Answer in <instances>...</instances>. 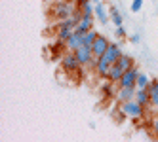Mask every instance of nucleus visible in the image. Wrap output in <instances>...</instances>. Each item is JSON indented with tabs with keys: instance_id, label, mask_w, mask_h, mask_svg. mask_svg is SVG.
<instances>
[{
	"instance_id": "nucleus-5",
	"label": "nucleus",
	"mask_w": 158,
	"mask_h": 142,
	"mask_svg": "<svg viewBox=\"0 0 158 142\" xmlns=\"http://www.w3.org/2000/svg\"><path fill=\"white\" fill-rule=\"evenodd\" d=\"M122 55H124V53H122L120 44H110V46H109V49L105 51L103 59H105V61H109L110 64H114V63H118V59H120Z\"/></svg>"
},
{
	"instance_id": "nucleus-13",
	"label": "nucleus",
	"mask_w": 158,
	"mask_h": 142,
	"mask_svg": "<svg viewBox=\"0 0 158 142\" xmlns=\"http://www.w3.org/2000/svg\"><path fill=\"white\" fill-rule=\"evenodd\" d=\"M109 70H110V63H109V61H105L103 57H99L97 67H95V74H97V76H101V78H107Z\"/></svg>"
},
{
	"instance_id": "nucleus-3",
	"label": "nucleus",
	"mask_w": 158,
	"mask_h": 142,
	"mask_svg": "<svg viewBox=\"0 0 158 142\" xmlns=\"http://www.w3.org/2000/svg\"><path fill=\"white\" fill-rule=\"evenodd\" d=\"M74 55H76L78 61H80L82 67H88V64L92 63V59L95 57V55H94V49H92V48H88V46H80V48L74 51Z\"/></svg>"
},
{
	"instance_id": "nucleus-24",
	"label": "nucleus",
	"mask_w": 158,
	"mask_h": 142,
	"mask_svg": "<svg viewBox=\"0 0 158 142\" xmlns=\"http://www.w3.org/2000/svg\"><path fill=\"white\" fill-rule=\"evenodd\" d=\"M130 42H131V44H139V42H141V36H139V34H131V36H130Z\"/></svg>"
},
{
	"instance_id": "nucleus-23",
	"label": "nucleus",
	"mask_w": 158,
	"mask_h": 142,
	"mask_svg": "<svg viewBox=\"0 0 158 142\" xmlns=\"http://www.w3.org/2000/svg\"><path fill=\"white\" fill-rule=\"evenodd\" d=\"M152 133H154V136L158 138V117L152 119Z\"/></svg>"
},
{
	"instance_id": "nucleus-14",
	"label": "nucleus",
	"mask_w": 158,
	"mask_h": 142,
	"mask_svg": "<svg viewBox=\"0 0 158 142\" xmlns=\"http://www.w3.org/2000/svg\"><path fill=\"white\" fill-rule=\"evenodd\" d=\"M135 101H137L139 104H143V106H151V93H149V89H137V93H135Z\"/></svg>"
},
{
	"instance_id": "nucleus-7",
	"label": "nucleus",
	"mask_w": 158,
	"mask_h": 142,
	"mask_svg": "<svg viewBox=\"0 0 158 142\" xmlns=\"http://www.w3.org/2000/svg\"><path fill=\"white\" fill-rule=\"evenodd\" d=\"M109 46H110V42L105 38V36H97V40L94 42V46H92V49H94V55L95 57H103L105 55V51L109 49Z\"/></svg>"
},
{
	"instance_id": "nucleus-1",
	"label": "nucleus",
	"mask_w": 158,
	"mask_h": 142,
	"mask_svg": "<svg viewBox=\"0 0 158 142\" xmlns=\"http://www.w3.org/2000/svg\"><path fill=\"white\" fill-rule=\"evenodd\" d=\"M120 110L124 116H128V117H133V119H139L145 116V106L139 104L135 99L131 101H126V102H120Z\"/></svg>"
},
{
	"instance_id": "nucleus-6",
	"label": "nucleus",
	"mask_w": 158,
	"mask_h": 142,
	"mask_svg": "<svg viewBox=\"0 0 158 142\" xmlns=\"http://www.w3.org/2000/svg\"><path fill=\"white\" fill-rule=\"evenodd\" d=\"M80 46H84V34H80L78 30H73L71 38L65 42V48L69 49V51H76Z\"/></svg>"
},
{
	"instance_id": "nucleus-25",
	"label": "nucleus",
	"mask_w": 158,
	"mask_h": 142,
	"mask_svg": "<svg viewBox=\"0 0 158 142\" xmlns=\"http://www.w3.org/2000/svg\"><path fill=\"white\" fill-rule=\"evenodd\" d=\"M92 2H94V4H97V2H101V0H92Z\"/></svg>"
},
{
	"instance_id": "nucleus-19",
	"label": "nucleus",
	"mask_w": 158,
	"mask_h": 142,
	"mask_svg": "<svg viewBox=\"0 0 158 142\" xmlns=\"http://www.w3.org/2000/svg\"><path fill=\"white\" fill-rule=\"evenodd\" d=\"M97 36H99V32H97V30H94V29H92V30H88L86 34H84V46L92 48V46H94V42L97 40Z\"/></svg>"
},
{
	"instance_id": "nucleus-8",
	"label": "nucleus",
	"mask_w": 158,
	"mask_h": 142,
	"mask_svg": "<svg viewBox=\"0 0 158 142\" xmlns=\"http://www.w3.org/2000/svg\"><path fill=\"white\" fill-rule=\"evenodd\" d=\"M76 12V10H73V6L71 4H67V2H59L57 6H55V10H53V15L55 17H59L61 21L63 19H67L69 15H73Z\"/></svg>"
},
{
	"instance_id": "nucleus-4",
	"label": "nucleus",
	"mask_w": 158,
	"mask_h": 142,
	"mask_svg": "<svg viewBox=\"0 0 158 142\" xmlns=\"http://www.w3.org/2000/svg\"><path fill=\"white\" fill-rule=\"evenodd\" d=\"M137 76H139V70L135 67H131V68H128L126 72H124V76L118 82V85L120 87H131V85H135V82H137Z\"/></svg>"
},
{
	"instance_id": "nucleus-17",
	"label": "nucleus",
	"mask_w": 158,
	"mask_h": 142,
	"mask_svg": "<svg viewBox=\"0 0 158 142\" xmlns=\"http://www.w3.org/2000/svg\"><path fill=\"white\" fill-rule=\"evenodd\" d=\"M151 78L147 74H141L139 72V76H137V82H135V87H137V89H149V85H151Z\"/></svg>"
},
{
	"instance_id": "nucleus-18",
	"label": "nucleus",
	"mask_w": 158,
	"mask_h": 142,
	"mask_svg": "<svg viewBox=\"0 0 158 142\" xmlns=\"http://www.w3.org/2000/svg\"><path fill=\"white\" fill-rule=\"evenodd\" d=\"M116 64H118V67H120L124 72H126L128 68H131V67H135V64H133V59H131L130 55H122V57L118 59V63H116Z\"/></svg>"
},
{
	"instance_id": "nucleus-16",
	"label": "nucleus",
	"mask_w": 158,
	"mask_h": 142,
	"mask_svg": "<svg viewBox=\"0 0 158 142\" xmlns=\"http://www.w3.org/2000/svg\"><path fill=\"white\" fill-rule=\"evenodd\" d=\"M73 30H74V29H71V27H65V25H59V29H57V40L65 44L67 40L71 38V34H73Z\"/></svg>"
},
{
	"instance_id": "nucleus-22",
	"label": "nucleus",
	"mask_w": 158,
	"mask_h": 142,
	"mask_svg": "<svg viewBox=\"0 0 158 142\" xmlns=\"http://www.w3.org/2000/svg\"><path fill=\"white\" fill-rule=\"evenodd\" d=\"M116 36L118 38H124V36H126V29H124V25H120V27H116Z\"/></svg>"
},
{
	"instance_id": "nucleus-21",
	"label": "nucleus",
	"mask_w": 158,
	"mask_h": 142,
	"mask_svg": "<svg viewBox=\"0 0 158 142\" xmlns=\"http://www.w3.org/2000/svg\"><path fill=\"white\" fill-rule=\"evenodd\" d=\"M141 8H143V0H133L130 10H131L133 13H137V12H141Z\"/></svg>"
},
{
	"instance_id": "nucleus-9",
	"label": "nucleus",
	"mask_w": 158,
	"mask_h": 142,
	"mask_svg": "<svg viewBox=\"0 0 158 142\" xmlns=\"http://www.w3.org/2000/svg\"><path fill=\"white\" fill-rule=\"evenodd\" d=\"M135 93H137V87H135V85H131V87H120L118 93H116V99H118V102H126V101L135 99Z\"/></svg>"
},
{
	"instance_id": "nucleus-12",
	"label": "nucleus",
	"mask_w": 158,
	"mask_h": 142,
	"mask_svg": "<svg viewBox=\"0 0 158 142\" xmlns=\"http://www.w3.org/2000/svg\"><path fill=\"white\" fill-rule=\"evenodd\" d=\"M122 76H124V70L114 63V64H110V70H109V74H107L105 80H110L112 83H118V82L122 80Z\"/></svg>"
},
{
	"instance_id": "nucleus-10",
	"label": "nucleus",
	"mask_w": 158,
	"mask_h": 142,
	"mask_svg": "<svg viewBox=\"0 0 158 142\" xmlns=\"http://www.w3.org/2000/svg\"><path fill=\"white\" fill-rule=\"evenodd\" d=\"M109 15H110V12H107L105 4H103V2H97V4H95V17L99 19L101 25H107V23H109Z\"/></svg>"
},
{
	"instance_id": "nucleus-11",
	"label": "nucleus",
	"mask_w": 158,
	"mask_h": 142,
	"mask_svg": "<svg viewBox=\"0 0 158 142\" xmlns=\"http://www.w3.org/2000/svg\"><path fill=\"white\" fill-rule=\"evenodd\" d=\"M92 25H94V15H84L80 19V23L74 27V30H78L80 34H86L88 30H92Z\"/></svg>"
},
{
	"instance_id": "nucleus-2",
	"label": "nucleus",
	"mask_w": 158,
	"mask_h": 142,
	"mask_svg": "<svg viewBox=\"0 0 158 142\" xmlns=\"http://www.w3.org/2000/svg\"><path fill=\"white\" fill-rule=\"evenodd\" d=\"M61 67H63V70H67V72H76L78 68L82 67V64H80V61L76 59L74 51H71V53H65V55L61 57Z\"/></svg>"
},
{
	"instance_id": "nucleus-20",
	"label": "nucleus",
	"mask_w": 158,
	"mask_h": 142,
	"mask_svg": "<svg viewBox=\"0 0 158 142\" xmlns=\"http://www.w3.org/2000/svg\"><path fill=\"white\" fill-rule=\"evenodd\" d=\"M110 21H112V25H114V27L124 25V17H122V13L118 12L116 8H110Z\"/></svg>"
},
{
	"instance_id": "nucleus-15",
	"label": "nucleus",
	"mask_w": 158,
	"mask_h": 142,
	"mask_svg": "<svg viewBox=\"0 0 158 142\" xmlns=\"http://www.w3.org/2000/svg\"><path fill=\"white\" fill-rule=\"evenodd\" d=\"M149 93H151V106L158 108V80H152V82H151Z\"/></svg>"
}]
</instances>
